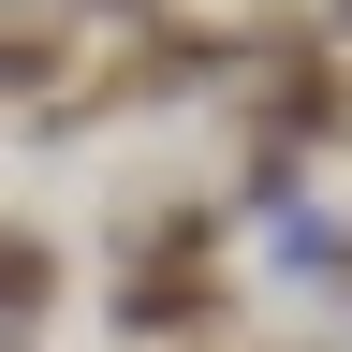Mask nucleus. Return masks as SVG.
I'll return each mask as SVG.
<instances>
[{
  "label": "nucleus",
  "mask_w": 352,
  "mask_h": 352,
  "mask_svg": "<svg viewBox=\"0 0 352 352\" xmlns=\"http://www.w3.org/2000/svg\"><path fill=\"white\" fill-rule=\"evenodd\" d=\"M118 338L132 352H191V338H220V279H206V264H132V279H118Z\"/></svg>",
  "instance_id": "1"
},
{
  "label": "nucleus",
  "mask_w": 352,
  "mask_h": 352,
  "mask_svg": "<svg viewBox=\"0 0 352 352\" xmlns=\"http://www.w3.org/2000/svg\"><path fill=\"white\" fill-rule=\"evenodd\" d=\"M323 30H338V44H352V0H338V15H323Z\"/></svg>",
  "instance_id": "3"
},
{
  "label": "nucleus",
  "mask_w": 352,
  "mask_h": 352,
  "mask_svg": "<svg viewBox=\"0 0 352 352\" xmlns=\"http://www.w3.org/2000/svg\"><path fill=\"white\" fill-rule=\"evenodd\" d=\"M44 294H59V250H44V235H15V323H44Z\"/></svg>",
  "instance_id": "2"
}]
</instances>
